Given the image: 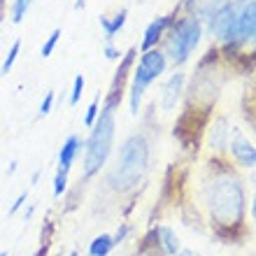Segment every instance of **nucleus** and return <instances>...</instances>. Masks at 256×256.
<instances>
[{"label":"nucleus","instance_id":"obj_1","mask_svg":"<svg viewBox=\"0 0 256 256\" xmlns=\"http://www.w3.org/2000/svg\"><path fill=\"white\" fill-rule=\"evenodd\" d=\"M205 205H208L210 222L219 233H233L244 222V189L240 177L228 168L214 170L205 182Z\"/></svg>","mask_w":256,"mask_h":256},{"label":"nucleus","instance_id":"obj_2","mask_svg":"<svg viewBox=\"0 0 256 256\" xmlns=\"http://www.w3.org/2000/svg\"><path fill=\"white\" fill-rule=\"evenodd\" d=\"M149 168V142L142 133H133L126 138L119 149V158L116 166L112 168L108 177L110 189L114 194H130L138 189V184L142 182V177Z\"/></svg>","mask_w":256,"mask_h":256},{"label":"nucleus","instance_id":"obj_3","mask_svg":"<svg viewBox=\"0 0 256 256\" xmlns=\"http://www.w3.org/2000/svg\"><path fill=\"white\" fill-rule=\"evenodd\" d=\"M119 102L114 98H108L102 110L96 116L94 126H91V135H88L86 144H84V177H94L96 172H100V168L108 161L110 152H112V140H114V110Z\"/></svg>","mask_w":256,"mask_h":256},{"label":"nucleus","instance_id":"obj_4","mask_svg":"<svg viewBox=\"0 0 256 256\" xmlns=\"http://www.w3.org/2000/svg\"><path fill=\"white\" fill-rule=\"evenodd\" d=\"M202 38V24L196 14H184L172 21V26L168 28V33L163 35V54L166 61L172 66H184L196 52L198 42Z\"/></svg>","mask_w":256,"mask_h":256},{"label":"nucleus","instance_id":"obj_5","mask_svg":"<svg viewBox=\"0 0 256 256\" xmlns=\"http://www.w3.org/2000/svg\"><path fill=\"white\" fill-rule=\"evenodd\" d=\"M168 61H166V54H163L158 47L149 49V52H142L140 61L133 70V82H130V96H128V102H130V114H138L140 112V102L142 96L152 86V82H156L166 72Z\"/></svg>","mask_w":256,"mask_h":256},{"label":"nucleus","instance_id":"obj_6","mask_svg":"<svg viewBox=\"0 0 256 256\" xmlns=\"http://www.w3.org/2000/svg\"><path fill=\"white\" fill-rule=\"evenodd\" d=\"M236 12H238L236 0H226L214 14L205 21V24H208V30L212 33V38L228 49L233 47V42H236Z\"/></svg>","mask_w":256,"mask_h":256},{"label":"nucleus","instance_id":"obj_7","mask_svg":"<svg viewBox=\"0 0 256 256\" xmlns=\"http://www.w3.org/2000/svg\"><path fill=\"white\" fill-rule=\"evenodd\" d=\"M236 42L233 47L252 44L256 35V0H236Z\"/></svg>","mask_w":256,"mask_h":256},{"label":"nucleus","instance_id":"obj_8","mask_svg":"<svg viewBox=\"0 0 256 256\" xmlns=\"http://www.w3.org/2000/svg\"><path fill=\"white\" fill-rule=\"evenodd\" d=\"M180 10H182V5L177 7L175 12L156 16V19L144 28V35H142V42H140V52H149V49L158 47V42L163 40V35L168 33V28L172 26V21L177 19V12H180Z\"/></svg>","mask_w":256,"mask_h":256},{"label":"nucleus","instance_id":"obj_9","mask_svg":"<svg viewBox=\"0 0 256 256\" xmlns=\"http://www.w3.org/2000/svg\"><path fill=\"white\" fill-rule=\"evenodd\" d=\"M230 154L236 158L238 166L242 168H254L256 166V149H254V142L242 138L240 133H236V138L230 140Z\"/></svg>","mask_w":256,"mask_h":256},{"label":"nucleus","instance_id":"obj_10","mask_svg":"<svg viewBox=\"0 0 256 256\" xmlns=\"http://www.w3.org/2000/svg\"><path fill=\"white\" fill-rule=\"evenodd\" d=\"M184 72H175L170 74L166 86H163V96H161V105H163V112H172L180 102V96L184 91Z\"/></svg>","mask_w":256,"mask_h":256},{"label":"nucleus","instance_id":"obj_11","mask_svg":"<svg viewBox=\"0 0 256 256\" xmlns=\"http://www.w3.org/2000/svg\"><path fill=\"white\" fill-rule=\"evenodd\" d=\"M228 135H230V128H228V119L226 116H216L212 126H210V135H208V144L212 152H224L228 147Z\"/></svg>","mask_w":256,"mask_h":256},{"label":"nucleus","instance_id":"obj_12","mask_svg":"<svg viewBox=\"0 0 256 256\" xmlns=\"http://www.w3.org/2000/svg\"><path fill=\"white\" fill-rule=\"evenodd\" d=\"M82 147H84V142H82L77 135H70V138L63 142L61 152H58V168L70 172V168H72V163H74V158H77V154L82 152Z\"/></svg>","mask_w":256,"mask_h":256},{"label":"nucleus","instance_id":"obj_13","mask_svg":"<svg viewBox=\"0 0 256 256\" xmlns=\"http://www.w3.org/2000/svg\"><path fill=\"white\" fill-rule=\"evenodd\" d=\"M126 19H128V10H126V7H124V10H119L116 14H112V16H105V14H100V16H98V21H100V28H102V33H105V40H108V44L112 42V38H114V35L124 28Z\"/></svg>","mask_w":256,"mask_h":256},{"label":"nucleus","instance_id":"obj_14","mask_svg":"<svg viewBox=\"0 0 256 256\" xmlns=\"http://www.w3.org/2000/svg\"><path fill=\"white\" fill-rule=\"evenodd\" d=\"M156 236H158V242H161V250L166 256H175L180 252V238L170 226H158Z\"/></svg>","mask_w":256,"mask_h":256},{"label":"nucleus","instance_id":"obj_15","mask_svg":"<svg viewBox=\"0 0 256 256\" xmlns=\"http://www.w3.org/2000/svg\"><path fill=\"white\" fill-rule=\"evenodd\" d=\"M112 250H114L112 236L100 233V236L94 238V240H91V244H88V256H108Z\"/></svg>","mask_w":256,"mask_h":256},{"label":"nucleus","instance_id":"obj_16","mask_svg":"<svg viewBox=\"0 0 256 256\" xmlns=\"http://www.w3.org/2000/svg\"><path fill=\"white\" fill-rule=\"evenodd\" d=\"M19 52H21V40H16L12 47H10V52H7L5 61H2V68H0V74H7L10 70H12L14 61H16V56H19Z\"/></svg>","mask_w":256,"mask_h":256},{"label":"nucleus","instance_id":"obj_17","mask_svg":"<svg viewBox=\"0 0 256 256\" xmlns=\"http://www.w3.org/2000/svg\"><path fill=\"white\" fill-rule=\"evenodd\" d=\"M33 0H12V24H21Z\"/></svg>","mask_w":256,"mask_h":256},{"label":"nucleus","instance_id":"obj_18","mask_svg":"<svg viewBox=\"0 0 256 256\" xmlns=\"http://www.w3.org/2000/svg\"><path fill=\"white\" fill-rule=\"evenodd\" d=\"M58 40H61V28H54L52 30V35L47 38V42L42 44V58H49V56L54 54V49H56V44H58Z\"/></svg>","mask_w":256,"mask_h":256},{"label":"nucleus","instance_id":"obj_19","mask_svg":"<svg viewBox=\"0 0 256 256\" xmlns=\"http://www.w3.org/2000/svg\"><path fill=\"white\" fill-rule=\"evenodd\" d=\"M66 189H68V170L58 168L54 177V196H63Z\"/></svg>","mask_w":256,"mask_h":256},{"label":"nucleus","instance_id":"obj_20","mask_svg":"<svg viewBox=\"0 0 256 256\" xmlns=\"http://www.w3.org/2000/svg\"><path fill=\"white\" fill-rule=\"evenodd\" d=\"M84 94V74H77L72 82V94H70V105H77Z\"/></svg>","mask_w":256,"mask_h":256},{"label":"nucleus","instance_id":"obj_21","mask_svg":"<svg viewBox=\"0 0 256 256\" xmlns=\"http://www.w3.org/2000/svg\"><path fill=\"white\" fill-rule=\"evenodd\" d=\"M98 112H100V102H98V98H94V100H91V105L86 108V114H84V124H86L88 128L94 126V122H96V116H98Z\"/></svg>","mask_w":256,"mask_h":256},{"label":"nucleus","instance_id":"obj_22","mask_svg":"<svg viewBox=\"0 0 256 256\" xmlns=\"http://www.w3.org/2000/svg\"><path fill=\"white\" fill-rule=\"evenodd\" d=\"M54 98H56L54 91H47V96H44L42 102H40V116H47L49 112H52V108H54Z\"/></svg>","mask_w":256,"mask_h":256},{"label":"nucleus","instance_id":"obj_23","mask_svg":"<svg viewBox=\"0 0 256 256\" xmlns=\"http://www.w3.org/2000/svg\"><path fill=\"white\" fill-rule=\"evenodd\" d=\"M28 200V191H24V194H19V198L12 202V208H10V214H16L21 208H24V202Z\"/></svg>","mask_w":256,"mask_h":256},{"label":"nucleus","instance_id":"obj_24","mask_svg":"<svg viewBox=\"0 0 256 256\" xmlns=\"http://www.w3.org/2000/svg\"><path fill=\"white\" fill-rule=\"evenodd\" d=\"M128 230H130V226H128V224H124L122 228H119V230H116V233H114V236H112V242H114V244H122L124 240H126Z\"/></svg>","mask_w":256,"mask_h":256},{"label":"nucleus","instance_id":"obj_25","mask_svg":"<svg viewBox=\"0 0 256 256\" xmlns=\"http://www.w3.org/2000/svg\"><path fill=\"white\" fill-rule=\"evenodd\" d=\"M105 58H108V61H119V58H122V52L116 47H112V42H110L108 47H105Z\"/></svg>","mask_w":256,"mask_h":256},{"label":"nucleus","instance_id":"obj_26","mask_svg":"<svg viewBox=\"0 0 256 256\" xmlns=\"http://www.w3.org/2000/svg\"><path fill=\"white\" fill-rule=\"evenodd\" d=\"M175 256H200V254H198V252H194V250H180Z\"/></svg>","mask_w":256,"mask_h":256},{"label":"nucleus","instance_id":"obj_27","mask_svg":"<svg viewBox=\"0 0 256 256\" xmlns=\"http://www.w3.org/2000/svg\"><path fill=\"white\" fill-rule=\"evenodd\" d=\"M84 5H86V0H74V10H84Z\"/></svg>","mask_w":256,"mask_h":256},{"label":"nucleus","instance_id":"obj_28","mask_svg":"<svg viewBox=\"0 0 256 256\" xmlns=\"http://www.w3.org/2000/svg\"><path fill=\"white\" fill-rule=\"evenodd\" d=\"M14 172H16V161H14L12 166H10V170H7V175H14Z\"/></svg>","mask_w":256,"mask_h":256},{"label":"nucleus","instance_id":"obj_29","mask_svg":"<svg viewBox=\"0 0 256 256\" xmlns=\"http://www.w3.org/2000/svg\"><path fill=\"white\" fill-rule=\"evenodd\" d=\"M38 180H40V170H35V172H33V180H30V182L38 184Z\"/></svg>","mask_w":256,"mask_h":256},{"label":"nucleus","instance_id":"obj_30","mask_svg":"<svg viewBox=\"0 0 256 256\" xmlns=\"http://www.w3.org/2000/svg\"><path fill=\"white\" fill-rule=\"evenodd\" d=\"M70 256H77V252H72V254H70Z\"/></svg>","mask_w":256,"mask_h":256},{"label":"nucleus","instance_id":"obj_31","mask_svg":"<svg viewBox=\"0 0 256 256\" xmlns=\"http://www.w3.org/2000/svg\"><path fill=\"white\" fill-rule=\"evenodd\" d=\"M0 256H7V254H0Z\"/></svg>","mask_w":256,"mask_h":256}]
</instances>
